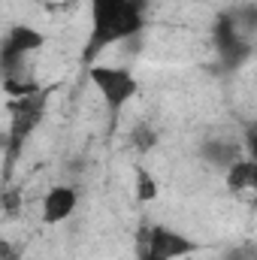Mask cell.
Returning <instances> with one entry per match:
<instances>
[{
    "mask_svg": "<svg viewBox=\"0 0 257 260\" xmlns=\"http://www.w3.org/2000/svg\"><path fill=\"white\" fill-rule=\"evenodd\" d=\"M88 43L82 49L85 61H94L103 49L127 43L145 27V6L136 0H88Z\"/></svg>",
    "mask_w": 257,
    "mask_h": 260,
    "instance_id": "cell-1",
    "label": "cell"
},
{
    "mask_svg": "<svg viewBox=\"0 0 257 260\" xmlns=\"http://www.w3.org/2000/svg\"><path fill=\"white\" fill-rule=\"evenodd\" d=\"M254 30H257V18L251 6L218 15L215 30H212V43H215L218 58L233 70L242 67L254 55Z\"/></svg>",
    "mask_w": 257,
    "mask_h": 260,
    "instance_id": "cell-2",
    "label": "cell"
},
{
    "mask_svg": "<svg viewBox=\"0 0 257 260\" xmlns=\"http://www.w3.org/2000/svg\"><path fill=\"white\" fill-rule=\"evenodd\" d=\"M88 82L100 94V100L112 112H124L130 103L139 97V82L127 67H112V64H91L88 67Z\"/></svg>",
    "mask_w": 257,
    "mask_h": 260,
    "instance_id": "cell-3",
    "label": "cell"
},
{
    "mask_svg": "<svg viewBox=\"0 0 257 260\" xmlns=\"http://www.w3.org/2000/svg\"><path fill=\"white\" fill-rule=\"evenodd\" d=\"M43 46H46V34H40L30 24H12L3 34V43H0V73H3L6 85L18 82V70L30 61V55L43 52Z\"/></svg>",
    "mask_w": 257,
    "mask_h": 260,
    "instance_id": "cell-4",
    "label": "cell"
},
{
    "mask_svg": "<svg viewBox=\"0 0 257 260\" xmlns=\"http://www.w3.org/2000/svg\"><path fill=\"white\" fill-rule=\"evenodd\" d=\"M200 245L188 233L170 227V224H151L139 239V260H182L194 254Z\"/></svg>",
    "mask_w": 257,
    "mask_h": 260,
    "instance_id": "cell-5",
    "label": "cell"
},
{
    "mask_svg": "<svg viewBox=\"0 0 257 260\" xmlns=\"http://www.w3.org/2000/svg\"><path fill=\"white\" fill-rule=\"evenodd\" d=\"M46 115V91H30L15 100H9V154L21 148V142L37 130V124Z\"/></svg>",
    "mask_w": 257,
    "mask_h": 260,
    "instance_id": "cell-6",
    "label": "cell"
},
{
    "mask_svg": "<svg viewBox=\"0 0 257 260\" xmlns=\"http://www.w3.org/2000/svg\"><path fill=\"white\" fill-rule=\"evenodd\" d=\"M79 209V191L73 185H52L40 200V218L46 227H58Z\"/></svg>",
    "mask_w": 257,
    "mask_h": 260,
    "instance_id": "cell-7",
    "label": "cell"
},
{
    "mask_svg": "<svg viewBox=\"0 0 257 260\" xmlns=\"http://www.w3.org/2000/svg\"><path fill=\"white\" fill-rule=\"evenodd\" d=\"M224 176H227V188L233 191V194H245V191H251L257 185V160L254 154H242L239 160H233L227 170H224Z\"/></svg>",
    "mask_w": 257,
    "mask_h": 260,
    "instance_id": "cell-8",
    "label": "cell"
},
{
    "mask_svg": "<svg viewBox=\"0 0 257 260\" xmlns=\"http://www.w3.org/2000/svg\"><path fill=\"white\" fill-rule=\"evenodd\" d=\"M203 154H206V160H212L218 170H227L233 160L242 157V148H239L236 139H209V142L203 145Z\"/></svg>",
    "mask_w": 257,
    "mask_h": 260,
    "instance_id": "cell-9",
    "label": "cell"
},
{
    "mask_svg": "<svg viewBox=\"0 0 257 260\" xmlns=\"http://www.w3.org/2000/svg\"><path fill=\"white\" fill-rule=\"evenodd\" d=\"M224 260H251V251H245V248H230Z\"/></svg>",
    "mask_w": 257,
    "mask_h": 260,
    "instance_id": "cell-10",
    "label": "cell"
},
{
    "mask_svg": "<svg viewBox=\"0 0 257 260\" xmlns=\"http://www.w3.org/2000/svg\"><path fill=\"white\" fill-rule=\"evenodd\" d=\"M0 260H18V251L9 242H0Z\"/></svg>",
    "mask_w": 257,
    "mask_h": 260,
    "instance_id": "cell-11",
    "label": "cell"
},
{
    "mask_svg": "<svg viewBox=\"0 0 257 260\" xmlns=\"http://www.w3.org/2000/svg\"><path fill=\"white\" fill-rule=\"evenodd\" d=\"M136 3H142V6H145V0H136Z\"/></svg>",
    "mask_w": 257,
    "mask_h": 260,
    "instance_id": "cell-12",
    "label": "cell"
}]
</instances>
